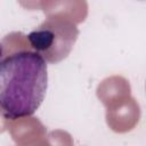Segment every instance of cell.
<instances>
[{
	"mask_svg": "<svg viewBox=\"0 0 146 146\" xmlns=\"http://www.w3.org/2000/svg\"><path fill=\"white\" fill-rule=\"evenodd\" d=\"M48 88L47 62L35 51L13 52L0 60V108L5 117L33 115Z\"/></svg>",
	"mask_w": 146,
	"mask_h": 146,
	"instance_id": "cell-1",
	"label": "cell"
},
{
	"mask_svg": "<svg viewBox=\"0 0 146 146\" xmlns=\"http://www.w3.org/2000/svg\"><path fill=\"white\" fill-rule=\"evenodd\" d=\"M78 35L79 29L70 19L49 17L27 34V40L47 63L57 64L70 55Z\"/></svg>",
	"mask_w": 146,
	"mask_h": 146,
	"instance_id": "cell-2",
	"label": "cell"
},
{
	"mask_svg": "<svg viewBox=\"0 0 146 146\" xmlns=\"http://www.w3.org/2000/svg\"><path fill=\"white\" fill-rule=\"evenodd\" d=\"M1 56H2V46H1V42H0V59H1Z\"/></svg>",
	"mask_w": 146,
	"mask_h": 146,
	"instance_id": "cell-3",
	"label": "cell"
}]
</instances>
